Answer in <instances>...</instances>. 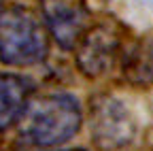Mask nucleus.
Wrapping results in <instances>:
<instances>
[{
  "instance_id": "1",
  "label": "nucleus",
  "mask_w": 153,
  "mask_h": 151,
  "mask_svg": "<svg viewBox=\"0 0 153 151\" xmlns=\"http://www.w3.org/2000/svg\"><path fill=\"white\" fill-rule=\"evenodd\" d=\"M22 136L38 147H55L70 141L81 128L83 113L70 94H47L24 111Z\"/></svg>"
},
{
  "instance_id": "2",
  "label": "nucleus",
  "mask_w": 153,
  "mask_h": 151,
  "mask_svg": "<svg viewBox=\"0 0 153 151\" xmlns=\"http://www.w3.org/2000/svg\"><path fill=\"white\" fill-rule=\"evenodd\" d=\"M47 30L24 7L0 11V62L7 66H32L47 55Z\"/></svg>"
},
{
  "instance_id": "3",
  "label": "nucleus",
  "mask_w": 153,
  "mask_h": 151,
  "mask_svg": "<svg viewBox=\"0 0 153 151\" xmlns=\"http://www.w3.org/2000/svg\"><path fill=\"white\" fill-rule=\"evenodd\" d=\"M121 49V34L113 24L89 26L79 39V43L74 45L76 64L87 77H100V74L108 72L113 64L119 60Z\"/></svg>"
},
{
  "instance_id": "4",
  "label": "nucleus",
  "mask_w": 153,
  "mask_h": 151,
  "mask_svg": "<svg viewBox=\"0 0 153 151\" xmlns=\"http://www.w3.org/2000/svg\"><path fill=\"white\" fill-rule=\"evenodd\" d=\"M41 13L49 34L62 49H74L89 28V9L85 0H41Z\"/></svg>"
},
{
  "instance_id": "5",
  "label": "nucleus",
  "mask_w": 153,
  "mask_h": 151,
  "mask_svg": "<svg viewBox=\"0 0 153 151\" xmlns=\"http://www.w3.org/2000/svg\"><path fill=\"white\" fill-rule=\"evenodd\" d=\"M91 136L102 149L113 151L128 145L134 136V121L128 109L115 98L96 102L91 111Z\"/></svg>"
},
{
  "instance_id": "6",
  "label": "nucleus",
  "mask_w": 153,
  "mask_h": 151,
  "mask_svg": "<svg viewBox=\"0 0 153 151\" xmlns=\"http://www.w3.org/2000/svg\"><path fill=\"white\" fill-rule=\"evenodd\" d=\"M32 83L15 72H0V130L11 128L22 119L30 104Z\"/></svg>"
},
{
  "instance_id": "7",
  "label": "nucleus",
  "mask_w": 153,
  "mask_h": 151,
  "mask_svg": "<svg viewBox=\"0 0 153 151\" xmlns=\"http://www.w3.org/2000/svg\"><path fill=\"white\" fill-rule=\"evenodd\" d=\"M119 60H121L123 79L128 83L138 87L153 85V39L151 36H140L130 45H123Z\"/></svg>"
},
{
  "instance_id": "8",
  "label": "nucleus",
  "mask_w": 153,
  "mask_h": 151,
  "mask_svg": "<svg viewBox=\"0 0 153 151\" xmlns=\"http://www.w3.org/2000/svg\"><path fill=\"white\" fill-rule=\"evenodd\" d=\"M72 151H85V149H72Z\"/></svg>"
}]
</instances>
